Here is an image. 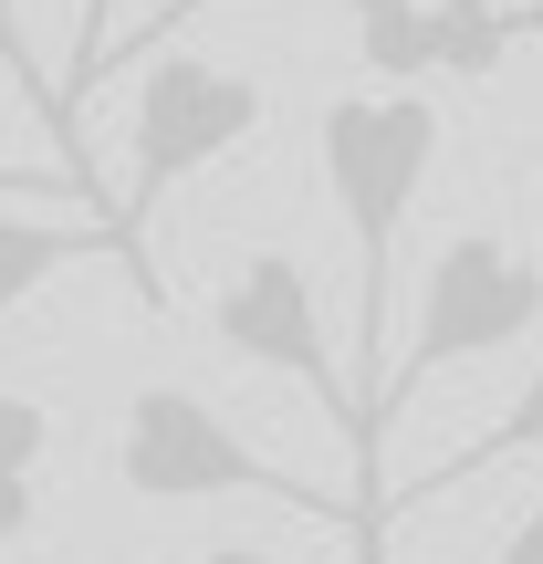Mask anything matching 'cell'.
<instances>
[{
	"label": "cell",
	"mask_w": 543,
	"mask_h": 564,
	"mask_svg": "<svg viewBox=\"0 0 543 564\" xmlns=\"http://www.w3.org/2000/svg\"><path fill=\"white\" fill-rule=\"evenodd\" d=\"M314 158L324 188H335V220L356 241V533L387 523L377 502V377H387V293H398V230L428 188V158H439V105L419 84H366V95H335L314 116Z\"/></svg>",
	"instance_id": "1"
},
{
	"label": "cell",
	"mask_w": 543,
	"mask_h": 564,
	"mask_svg": "<svg viewBox=\"0 0 543 564\" xmlns=\"http://www.w3.org/2000/svg\"><path fill=\"white\" fill-rule=\"evenodd\" d=\"M262 116H272L262 74L209 63V53H188V42H158V63L137 74V105H126V199L105 209V220H116V262L146 272V220H158L199 167H220L230 147L262 137Z\"/></svg>",
	"instance_id": "2"
},
{
	"label": "cell",
	"mask_w": 543,
	"mask_h": 564,
	"mask_svg": "<svg viewBox=\"0 0 543 564\" xmlns=\"http://www.w3.org/2000/svg\"><path fill=\"white\" fill-rule=\"evenodd\" d=\"M116 481L137 491V502H282V512H303V523H366L356 502H335V491L293 481L282 460H262V449L209 398H188V387H137V398H126Z\"/></svg>",
	"instance_id": "3"
},
{
	"label": "cell",
	"mask_w": 543,
	"mask_h": 564,
	"mask_svg": "<svg viewBox=\"0 0 543 564\" xmlns=\"http://www.w3.org/2000/svg\"><path fill=\"white\" fill-rule=\"evenodd\" d=\"M543 324V272L523 262L512 241H491V230H460V241H439L428 251V272H419V314H408V345L387 356V377H377V440H387V419H398L408 398H419L439 366H470V356H502V345H523Z\"/></svg>",
	"instance_id": "4"
},
{
	"label": "cell",
	"mask_w": 543,
	"mask_h": 564,
	"mask_svg": "<svg viewBox=\"0 0 543 564\" xmlns=\"http://www.w3.org/2000/svg\"><path fill=\"white\" fill-rule=\"evenodd\" d=\"M209 335L230 345V356L272 366V377H303L324 408H335L345 429H356V387L335 377V335H324V293L314 272L293 262V251H251L241 272L220 282V303H209Z\"/></svg>",
	"instance_id": "5"
},
{
	"label": "cell",
	"mask_w": 543,
	"mask_h": 564,
	"mask_svg": "<svg viewBox=\"0 0 543 564\" xmlns=\"http://www.w3.org/2000/svg\"><path fill=\"white\" fill-rule=\"evenodd\" d=\"M95 251H116V220H32V209H0V314H21L53 272L95 262Z\"/></svg>",
	"instance_id": "6"
},
{
	"label": "cell",
	"mask_w": 543,
	"mask_h": 564,
	"mask_svg": "<svg viewBox=\"0 0 543 564\" xmlns=\"http://www.w3.org/2000/svg\"><path fill=\"white\" fill-rule=\"evenodd\" d=\"M533 449H543V366L523 377V398L491 419V440H470L460 460H439L419 491H408V512H419V502H439V491H460V481H481V470H502V460H533Z\"/></svg>",
	"instance_id": "7"
},
{
	"label": "cell",
	"mask_w": 543,
	"mask_h": 564,
	"mask_svg": "<svg viewBox=\"0 0 543 564\" xmlns=\"http://www.w3.org/2000/svg\"><path fill=\"white\" fill-rule=\"evenodd\" d=\"M105 42H116V0H84V11H74V63H63L53 105H42V126L63 137V167H74V178H84V147H74V105L95 95V74H105Z\"/></svg>",
	"instance_id": "8"
},
{
	"label": "cell",
	"mask_w": 543,
	"mask_h": 564,
	"mask_svg": "<svg viewBox=\"0 0 543 564\" xmlns=\"http://www.w3.org/2000/svg\"><path fill=\"white\" fill-rule=\"evenodd\" d=\"M209 11H230V0H158V21H137V42H105V74L137 63V53H158V42H188ZM105 74H95V84H105Z\"/></svg>",
	"instance_id": "9"
},
{
	"label": "cell",
	"mask_w": 543,
	"mask_h": 564,
	"mask_svg": "<svg viewBox=\"0 0 543 564\" xmlns=\"http://www.w3.org/2000/svg\"><path fill=\"white\" fill-rule=\"evenodd\" d=\"M42 449H53V419L32 398H0V470H42Z\"/></svg>",
	"instance_id": "10"
},
{
	"label": "cell",
	"mask_w": 543,
	"mask_h": 564,
	"mask_svg": "<svg viewBox=\"0 0 543 564\" xmlns=\"http://www.w3.org/2000/svg\"><path fill=\"white\" fill-rule=\"evenodd\" d=\"M32 512H42L32 470H0V544H21V533H32Z\"/></svg>",
	"instance_id": "11"
},
{
	"label": "cell",
	"mask_w": 543,
	"mask_h": 564,
	"mask_svg": "<svg viewBox=\"0 0 543 564\" xmlns=\"http://www.w3.org/2000/svg\"><path fill=\"white\" fill-rule=\"evenodd\" d=\"M491 564H543V502L523 512V523H512V544H502V554H491Z\"/></svg>",
	"instance_id": "12"
},
{
	"label": "cell",
	"mask_w": 543,
	"mask_h": 564,
	"mask_svg": "<svg viewBox=\"0 0 543 564\" xmlns=\"http://www.w3.org/2000/svg\"><path fill=\"white\" fill-rule=\"evenodd\" d=\"M11 188H84V178H42V167H0V199Z\"/></svg>",
	"instance_id": "13"
},
{
	"label": "cell",
	"mask_w": 543,
	"mask_h": 564,
	"mask_svg": "<svg viewBox=\"0 0 543 564\" xmlns=\"http://www.w3.org/2000/svg\"><path fill=\"white\" fill-rule=\"evenodd\" d=\"M199 564H282V554H262V544H209Z\"/></svg>",
	"instance_id": "14"
},
{
	"label": "cell",
	"mask_w": 543,
	"mask_h": 564,
	"mask_svg": "<svg viewBox=\"0 0 543 564\" xmlns=\"http://www.w3.org/2000/svg\"><path fill=\"white\" fill-rule=\"evenodd\" d=\"M0 53H21V32H11V0H0Z\"/></svg>",
	"instance_id": "15"
}]
</instances>
